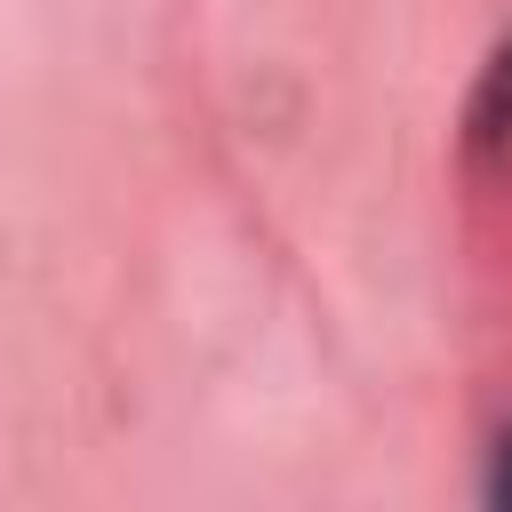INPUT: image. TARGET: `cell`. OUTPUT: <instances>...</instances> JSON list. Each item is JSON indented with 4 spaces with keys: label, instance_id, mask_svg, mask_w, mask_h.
Segmentation results:
<instances>
[{
    "label": "cell",
    "instance_id": "2",
    "mask_svg": "<svg viewBox=\"0 0 512 512\" xmlns=\"http://www.w3.org/2000/svg\"><path fill=\"white\" fill-rule=\"evenodd\" d=\"M488 496H496V504H512V432L496 440V464H488Z\"/></svg>",
    "mask_w": 512,
    "mask_h": 512
},
{
    "label": "cell",
    "instance_id": "1",
    "mask_svg": "<svg viewBox=\"0 0 512 512\" xmlns=\"http://www.w3.org/2000/svg\"><path fill=\"white\" fill-rule=\"evenodd\" d=\"M464 152L472 160H512V40L480 64V88L464 104Z\"/></svg>",
    "mask_w": 512,
    "mask_h": 512
}]
</instances>
